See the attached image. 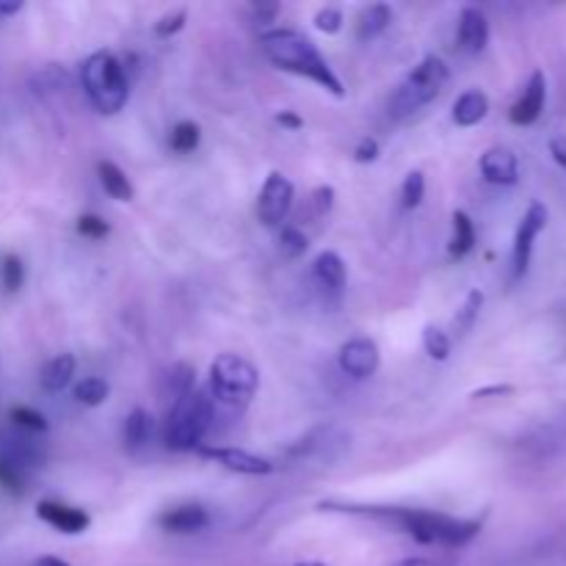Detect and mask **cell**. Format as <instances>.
Here are the masks:
<instances>
[{
	"instance_id": "23",
	"label": "cell",
	"mask_w": 566,
	"mask_h": 566,
	"mask_svg": "<svg viewBox=\"0 0 566 566\" xmlns=\"http://www.w3.org/2000/svg\"><path fill=\"white\" fill-rule=\"evenodd\" d=\"M473 249H475L473 219H470L464 210H457V213H453V235H451V247H448V252H451L453 260H462L468 258Z\"/></svg>"
},
{
	"instance_id": "10",
	"label": "cell",
	"mask_w": 566,
	"mask_h": 566,
	"mask_svg": "<svg viewBox=\"0 0 566 566\" xmlns=\"http://www.w3.org/2000/svg\"><path fill=\"white\" fill-rule=\"evenodd\" d=\"M0 459L28 473L44 462V448L33 440V434H25L20 429L0 431Z\"/></svg>"
},
{
	"instance_id": "26",
	"label": "cell",
	"mask_w": 566,
	"mask_h": 566,
	"mask_svg": "<svg viewBox=\"0 0 566 566\" xmlns=\"http://www.w3.org/2000/svg\"><path fill=\"white\" fill-rule=\"evenodd\" d=\"M108 381L99 379V376H86L83 381H77L75 387V401L83 407H99V403L108 401Z\"/></svg>"
},
{
	"instance_id": "38",
	"label": "cell",
	"mask_w": 566,
	"mask_h": 566,
	"mask_svg": "<svg viewBox=\"0 0 566 566\" xmlns=\"http://www.w3.org/2000/svg\"><path fill=\"white\" fill-rule=\"evenodd\" d=\"M379 142H376V138H370V136H365L363 142L357 144V149H354V160H357V164H374L376 158H379Z\"/></svg>"
},
{
	"instance_id": "41",
	"label": "cell",
	"mask_w": 566,
	"mask_h": 566,
	"mask_svg": "<svg viewBox=\"0 0 566 566\" xmlns=\"http://www.w3.org/2000/svg\"><path fill=\"white\" fill-rule=\"evenodd\" d=\"M392 566H451V564H446V562H434V558H403V562H398V564H392Z\"/></svg>"
},
{
	"instance_id": "16",
	"label": "cell",
	"mask_w": 566,
	"mask_h": 566,
	"mask_svg": "<svg viewBox=\"0 0 566 566\" xmlns=\"http://www.w3.org/2000/svg\"><path fill=\"white\" fill-rule=\"evenodd\" d=\"M158 525L166 531V534H199L210 525V514L208 509L197 506V503H186V506H175L166 509L164 514L158 517Z\"/></svg>"
},
{
	"instance_id": "1",
	"label": "cell",
	"mask_w": 566,
	"mask_h": 566,
	"mask_svg": "<svg viewBox=\"0 0 566 566\" xmlns=\"http://www.w3.org/2000/svg\"><path fill=\"white\" fill-rule=\"evenodd\" d=\"M321 512H343L359 514V517L385 520L396 523L398 528L407 531L418 545L426 547H446V551H459L468 547L475 536L481 534V520H459L448 517L442 512H426V509H403V506H357V503H321Z\"/></svg>"
},
{
	"instance_id": "3",
	"label": "cell",
	"mask_w": 566,
	"mask_h": 566,
	"mask_svg": "<svg viewBox=\"0 0 566 566\" xmlns=\"http://www.w3.org/2000/svg\"><path fill=\"white\" fill-rule=\"evenodd\" d=\"M216 418V403L208 390L193 387L191 392L177 398L166 415L164 442L169 451H197L202 448L205 434L210 431Z\"/></svg>"
},
{
	"instance_id": "44",
	"label": "cell",
	"mask_w": 566,
	"mask_h": 566,
	"mask_svg": "<svg viewBox=\"0 0 566 566\" xmlns=\"http://www.w3.org/2000/svg\"><path fill=\"white\" fill-rule=\"evenodd\" d=\"M33 566H70V564L61 562L59 556H42V558H36V562H33Z\"/></svg>"
},
{
	"instance_id": "39",
	"label": "cell",
	"mask_w": 566,
	"mask_h": 566,
	"mask_svg": "<svg viewBox=\"0 0 566 566\" xmlns=\"http://www.w3.org/2000/svg\"><path fill=\"white\" fill-rule=\"evenodd\" d=\"M276 122H280L282 127H287V130H298V127L304 125L302 116L293 114V111H280V114H276Z\"/></svg>"
},
{
	"instance_id": "8",
	"label": "cell",
	"mask_w": 566,
	"mask_h": 566,
	"mask_svg": "<svg viewBox=\"0 0 566 566\" xmlns=\"http://www.w3.org/2000/svg\"><path fill=\"white\" fill-rule=\"evenodd\" d=\"M293 182L287 180L280 171H271L265 177L263 188H260L258 197V219L263 221L265 227H282V221L291 216L293 210Z\"/></svg>"
},
{
	"instance_id": "2",
	"label": "cell",
	"mask_w": 566,
	"mask_h": 566,
	"mask_svg": "<svg viewBox=\"0 0 566 566\" xmlns=\"http://www.w3.org/2000/svg\"><path fill=\"white\" fill-rule=\"evenodd\" d=\"M263 53L276 70H285L291 75L307 77V81L318 83L326 92H332L335 97H343L346 88L343 81L335 75V70L329 66V61L321 55V50L315 48L313 39H307L304 33L291 31V28H276V31L263 33Z\"/></svg>"
},
{
	"instance_id": "9",
	"label": "cell",
	"mask_w": 566,
	"mask_h": 566,
	"mask_svg": "<svg viewBox=\"0 0 566 566\" xmlns=\"http://www.w3.org/2000/svg\"><path fill=\"white\" fill-rule=\"evenodd\" d=\"M337 365L352 379H370L379 370L381 354L370 337H354V340L343 343L340 354H337Z\"/></svg>"
},
{
	"instance_id": "25",
	"label": "cell",
	"mask_w": 566,
	"mask_h": 566,
	"mask_svg": "<svg viewBox=\"0 0 566 566\" xmlns=\"http://www.w3.org/2000/svg\"><path fill=\"white\" fill-rule=\"evenodd\" d=\"M199 138H202V133H199V125L197 122H177L175 127H171L169 133V147L175 149L177 155H188L193 153V149L199 147Z\"/></svg>"
},
{
	"instance_id": "21",
	"label": "cell",
	"mask_w": 566,
	"mask_h": 566,
	"mask_svg": "<svg viewBox=\"0 0 566 566\" xmlns=\"http://www.w3.org/2000/svg\"><path fill=\"white\" fill-rule=\"evenodd\" d=\"M153 415L147 409H133L125 418V426H122V440H125L127 451H138L149 442L153 437Z\"/></svg>"
},
{
	"instance_id": "36",
	"label": "cell",
	"mask_w": 566,
	"mask_h": 566,
	"mask_svg": "<svg viewBox=\"0 0 566 566\" xmlns=\"http://www.w3.org/2000/svg\"><path fill=\"white\" fill-rule=\"evenodd\" d=\"M315 28L321 33H337L343 28V11L337 6H324V9L315 14Z\"/></svg>"
},
{
	"instance_id": "35",
	"label": "cell",
	"mask_w": 566,
	"mask_h": 566,
	"mask_svg": "<svg viewBox=\"0 0 566 566\" xmlns=\"http://www.w3.org/2000/svg\"><path fill=\"white\" fill-rule=\"evenodd\" d=\"M77 232H81L83 238H88V241H99V238L108 235V224H105V219H99V216L86 213L77 219Z\"/></svg>"
},
{
	"instance_id": "19",
	"label": "cell",
	"mask_w": 566,
	"mask_h": 566,
	"mask_svg": "<svg viewBox=\"0 0 566 566\" xmlns=\"http://www.w3.org/2000/svg\"><path fill=\"white\" fill-rule=\"evenodd\" d=\"M97 175H99V186H103V191L108 193L111 199H116V202H130V199L136 197L133 182L127 180L125 171H122L116 164H111V160H99Z\"/></svg>"
},
{
	"instance_id": "40",
	"label": "cell",
	"mask_w": 566,
	"mask_h": 566,
	"mask_svg": "<svg viewBox=\"0 0 566 566\" xmlns=\"http://www.w3.org/2000/svg\"><path fill=\"white\" fill-rule=\"evenodd\" d=\"M276 14H280V6H276V3L254 6V17H258L260 22H274Z\"/></svg>"
},
{
	"instance_id": "37",
	"label": "cell",
	"mask_w": 566,
	"mask_h": 566,
	"mask_svg": "<svg viewBox=\"0 0 566 566\" xmlns=\"http://www.w3.org/2000/svg\"><path fill=\"white\" fill-rule=\"evenodd\" d=\"M551 155L558 166L566 169V114L562 116V122H558L556 130H553L551 136Z\"/></svg>"
},
{
	"instance_id": "33",
	"label": "cell",
	"mask_w": 566,
	"mask_h": 566,
	"mask_svg": "<svg viewBox=\"0 0 566 566\" xmlns=\"http://www.w3.org/2000/svg\"><path fill=\"white\" fill-rule=\"evenodd\" d=\"M0 486L11 492V495H22L25 492V473L0 459Z\"/></svg>"
},
{
	"instance_id": "30",
	"label": "cell",
	"mask_w": 566,
	"mask_h": 566,
	"mask_svg": "<svg viewBox=\"0 0 566 566\" xmlns=\"http://www.w3.org/2000/svg\"><path fill=\"white\" fill-rule=\"evenodd\" d=\"M280 247H282V254H285V258L296 260L307 252V235H304L298 227H282Z\"/></svg>"
},
{
	"instance_id": "14",
	"label": "cell",
	"mask_w": 566,
	"mask_h": 566,
	"mask_svg": "<svg viewBox=\"0 0 566 566\" xmlns=\"http://www.w3.org/2000/svg\"><path fill=\"white\" fill-rule=\"evenodd\" d=\"M36 517L42 520V523H48L50 528L61 531V534L66 536H75V534H83V531L88 528V514L83 512V509H75V506H66V503H59V501H42L36 506Z\"/></svg>"
},
{
	"instance_id": "32",
	"label": "cell",
	"mask_w": 566,
	"mask_h": 566,
	"mask_svg": "<svg viewBox=\"0 0 566 566\" xmlns=\"http://www.w3.org/2000/svg\"><path fill=\"white\" fill-rule=\"evenodd\" d=\"M310 219H324L326 213L332 210L335 205V188L332 186H321L310 193Z\"/></svg>"
},
{
	"instance_id": "17",
	"label": "cell",
	"mask_w": 566,
	"mask_h": 566,
	"mask_svg": "<svg viewBox=\"0 0 566 566\" xmlns=\"http://www.w3.org/2000/svg\"><path fill=\"white\" fill-rule=\"evenodd\" d=\"M313 280L321 291L332 293V296H340L343 287H346V263L337 252H321L313 260Z\"/></svg>"
},
{
	"instance_id": "29",
	"label": "cell",
	"mask_w": 566,
	"mask_h": 566,
	"mask_svg": "<svg viewBox=\"0 0 566 566\" xmlns=\"http://www.w3.org/2000/svg\"><path fill=\"white\" fill-rule=\"evenodd\" d=\"M426 197V177L423 171H409L403 177V186H401V208L403 210H415Z\"/></svg>"
},
{
	"instance_id": "27",
	"label": "cell",
	"mask_w": 566,
	"mask_h": 566,
	"mask_svg": "<svg viewBox=\"0 0 566 566\" xmlns=\"http://www.w3.org/2000/svg\"><path fill=\"white\" fill-rule=\"evenodd\" d=\"M9 420L14 429L25 431V434H44L48 431V420H44L42 412H36V409L31 407H14L9 412Z\"/></svg>"
},
{
	"instance_id": "31",
	"label": "cell",
	"mask_w": 566,
	"mask_h": 566,
	"mask_svg": "<svg viewBox=\"0 0 566 566\" xmlns=\"http://www.w3.org/2000/svg\"><path fill=\"white\" fill-rule=\"evenodd\" d=\"M0 276H3V287L9 293L20 291L22 282H25V265L17 254H6L3 258V269H0Z\"/></svg>"
},
{
	"instance_id": "18",
	"label": "cell",
	"mask_w": 566,
	"mask_h": 566,
	"mask_svg": "<svg viewBox=\"0 0 566 566\" xmlns=\"http://www.w3.org/2000/svg\"><path fill=\"white\" fill-rule=\"evenodd\" d=\"M486 114H490V97L481 88H470V92L459 94L457 103H453V122L459 127L479 125V122L486 119Z\"/></svg>"
},
{
	"instance_id": "28",
	"label": "cell",
	"mask_w": 566,
	"mask_h": 566,
	"mask_svg": "<svg viewBox=\"0 0 566 566\" xmlns=\"http://www.w3.org/2000/svg\"><path fill=\"white\" fill-rule=\"evenodd\" d=\"M451 346H453V340H451V335H448L446 329H440V326H434V324H429L423 329V348H426V354H429L431 359H448L451 357Z\"/></svg>"
},
{
	"instance_id": "15",
	"label": "cell",
	"mask_w": 566,
	"mask_h": 566,
	"mask_svg": "<svg viewBox=\"0 0 566 566\" xmlns=\"http://www.w3.org/2000/svg\"><path fill=\"white\" fill-rule=\"evenodd\" d=\"M457 42L470 55L481 53L486 48V42H490V20H486L484 11L475 9V6H464L462 14H459Z\"/></svg>"
},
{
	"instance_id": "22",
	"label": "cell",
	"mask_w": 566,
	"mask_h": 566,
	"mask_svg": "<svg viewBox=\"0 0 566 566\" xmlns=\"http://www.w3.org/2000/svg\"><path fill=\"white\" fill-rule=\"evenodd\" d=\"M75 376V357L72 354H59L50 359L42 370V387L48 392H61Z\"/></svg>"
},
{
	"instance_id": "12",
	"label": "cell",
	"mask_w": 566,
	"mask_h": 566,
	"mask_svg": "<svg viewBox=\"0 0 566 566\" xmlns=\"http://www.w3.org/2000/svg\"><path fill=\"white\" fill-rule=\"evenodd\" d=\"M199 457L221 464L224 470L238 475H269L274 473V464L269 459H260L254 453L241 451V448H199Z\"/></svg>"
},
{
	"instance_id": "42",
	"label": "cell",
	"mask_w": 566,
	"mask_h": 566,
	"mask_svg": "<svg viewBox=\"0 0 566 566\" xmlns=\"http://www.w3.org/2000/svg\"><path fill=\"white\" fill-rule=\"evenodd\" d=\"M506 392H512V387L506 385H497V387H484V390L475 392L473 398H486V396H506Z\"/></svg>"
},
{
	"instance_id": "4",
	"label": "cell",
	"mask_w": 566,
	"mask_h": 566,
	"mask_svg": "<svg viewBox=\"0 0 566 566\" xmlns=\"http://www.w3.org/2000/svg\"><path fill=\"white\" fill-rule=\"evenodd\" d=\"M81 83L86 97L99 114H119L130 94L125 66L111 50H97L81 66Z\"/></svg>"
},
{
	"instance_id": "45",
	"label": "cell",
	"mask_w": 566,
	"mask_h": 566,
	"mask_svg": "<svg viewBox=\"0 0 566 566\" xmlns=\"http://www.w3.org/2000/svg\"><path fill=\"white\" fill-rule=\"evenodd\" d=\"M296 566H326V564H321V562H302V564H296Z\"/></svg>"
},
{
	"instance_id": "43",
	"label": "cell",
	"mask_w": 566,
	"mask_h": 566,
	"mask_svg": "<svg viewBox=\"0 0 566 566\" xmlns=\"http://www.w3.org/2000/svg\"><path fill=\"white\" fill-rule=\"evenodd\" d=\"M22 9L20 0H11V3H0V17H11Z\"/></svg>"
},
{
	"instance_id": "11",
	"label": "cell",
	"mask_w": 566,
	"mask_h": 566,
	"mask_svg": "<svg viewBox=\"0 0 566 566\" xmlns=\"http://www.w3.org/2000/svg\"><path fill=\"white\" fill-rule=\"evenodd\" d=\"M545 103H547V77L545 72L536 70L534 75L528 77V83H525L517 103H514L512 111H509V122L517 127L534 125V122L542 116V111H545Z\"/></svg>"
},
{
	"instance_id": "34",
	"label": "cell",
	"mask_w": 566,
	"mask_h": 566,
	"mask_svg": "<svg viewBox=\"0 0 566 566\" xmlns=\"http://www.w3.org/2000/svg\"><path fill=\"white\" fill-rule=\"evenodd\" d=\"M186 20H188V11H186V9L169 11V14H164L158 22H155V33H158L160 39L175 36L177 31H182V25H186Z\"/></svg>"
},
{
	"instance_id": "20",
	"label": "cell",
	"mask_w": 566,
	"mask_h": 566,
	"mask_svg": "<svg viewBox=\"0 0 566 566\" xmlns=\"http://www.w3.org/2000/svg\"><path fill=\"white\" fill-rule=\"evenodd\" d=\"M392 22V9L387 3H374L368 9H363V14L357 17V39L359 42H374L376 36L390 28Z\"/></svg>"
},
{
	"instance_id": "5",
	"label": "cell",
	"mask_w": 566,
	"mask_h": 566,
	"mask_svg": "<svg viewBox=\"0 0 566 566\" xmlns=\"http://www.w3.org/2000/svg\"><path fill=\"white\" fill-rule=\"evenodd\" d=\"M260 374L249 359L238 357V354H219L210 363L208 374V392L213 403L230 409V412H241L252 403L254 392H258Z\"/></svg>"
},
{
	"instance_id": "6",
	"label": "cell",
	"mask_w": 566,
	"mask_h": 566,
	"mask_svg": "<svg viewBox=\"0 0 566 566\" xmlns=\"http://www.w3.org/2000/svg\"><path fill=\"white\" fill-rule=\"evenodd\" d=\"M451 81V72L448 64L440 55H426L412 72L401 81V86L392 92L387 111H390L392 119H407V116L418 114L420 108H426L429 103H434L442 94V88Z\"/></svg>"
},
{
	"instance_id": "13",
	"label": "cell",
	"mask_w": 566,
	"mask_h": 566,
	"mask_svg": "<svg viewBox=\"0 0 566 566\" xmlns=\"http://www.w3.org/2000/svg\"><path fill=\"white\" fill-rule=\"evenodd\" d=\"M479 169L492 186H517L520 160L509 147H490L479 160Z\"/></svg>"
},
{
	"instance_id": "24",
	"label": "cell",
	"mask_w": 566,
	"mask_h": 566,
	"mask_svg": "<svg viewBox=\"0 0 566 566\" xmlns=\"http://www.w3.org/2000/svg\"><path fill=\"white\" fill-rule=\"evenodd\" d=\"M481 307H484V293L470 291L468 298H464L462 310H459L457 318H453V324H451L453 337H464L470 329H473L475 321H479V315H481Z\"/></svg>"
},
{
	"instance_id": "7",
	"label": "cell",
	"mask_w": 566,
	"mask_h": 566,
	"mask_svg": "<svg viewBox=\"0 0 566 566\" xmlns=\"http://www.w3.org/2000/svg\"><path fill=\"white\" fill-rule=\"evenodd\" d=\"M551 221V213L542 202H531V208L525 210L523 221L517 227V235H514V247H512V280L520 282L525 274H528L531 258H534V247L536 238L542 235V230Z\"/></svg>"
}]
</instances>
